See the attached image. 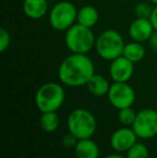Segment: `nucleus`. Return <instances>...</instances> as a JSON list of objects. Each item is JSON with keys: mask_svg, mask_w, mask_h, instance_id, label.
<instances>
[{"mask_svg": "<svg viewBox=\"0 0 157 158\" xmlns=\"http://www.w3.org/2000/svg\"><path fill=\"white\" fill-rule=\"evenodd\" d=\"M94 74L95 64L87 54L72 53L61 61L58 68V79L69 87L86 85Z\"/></svg>", "mask_w": 157, "mask_h": 158, "instance_id": "obj_1", "label": "nucleus"}, {"mask_svg": "<svg viewBox=\"0 0 157 158\" xmlns=\"http://www.w3.org/2000/svg\"><path fill=\"white\" fill-rule=\"evenodd\" d=\"M48 0H24L23 12L31 19H40L48 13Z\"/></svg>", "mask_w": 157, "mask_h": 158, "instance_id": "obj_12", "label": "nucleus"}, {"mask_svg": "<svg viewBox=\"0 0 157 158\" xmlns=\"http://www.w3.org/2000/svg\"><path fill=\"white\" fill-rule=\"evenodd\" d=\"M99 21V13L93 6H84L78 10L76 23L84 27L93 28Z\"/></svg>", "mask_w": 157, "mask_h": 158, "instance_id": "obj_14", "label": "nucleus"}, {"mask_svg": "<svg viewBox=\"0 0 157 158\" xmlns=\"http://www.w3.org/2000/svg\"><path fill=\"white\" fill-rule=\"evenodd\" d=\"M136 132L129 127H122L112 133L110 138V145L116 152H127L131 146L137 143Z\"/></svg>", "mask_w": 157, "mask_h": 158, "instance_id": "obj_9", "label": "nucleus"}, {"mask_svg": "<svg viewBox=\"0 0 157 158\" xmlns=\"http://www.w3.org/2000/svg\"><path fill=\"white\" fill-rule=\"evenodd\" d=\"M105 158H127L125 156H122L121 154H111V155H108Z\"/></svg>", "mask_w": 157, "mask_h": 158, "instance_id": "obj_25", "label": "nucleus"}, {"mask_svg": "<svg viewBox=\"0 0 157 158\" xmlns=\"http://www.w3.org/2000/svg\"><path fill=\"white\" fill-rule=\"evenodd\" d=\"M127 158H149V150L142 143H136L126 152Z\"/></svg>", "mask_w": 157, "mask_h": 158, "instance_id": "obj_19", "label": "nucleus"}, {"mask_svg": "<svg viewBox=\"0 0 157 158\" xmlns=\"http://www.w3.org/2000/svg\"><path fill=\"white\" fill-rule=\"evenodd\" d=\"M153 8L147 2H139L134 6V14L140 19H150L152 15Z\"/></svg>", "mask_w": 157, "mask_h": 158, "instance_id": "obj_20", "label": "nucleus"}, {"mask_svg": "<svg viewBox=\"0 0 157 158\" xmlns=\"http://www.w3.org/2000/svg\"><path fill=\"white\" fill-rule=\"evenodd\" d=\"M131 128L140 139L154 138L157 135V111L154 109L140 110L137 113Z\"/></svg>", "mask_w": 157, "mask_h": 158, "instance_id": "obj_7", "label": "nucleus"}, {"mask_svg": "<svg viewBox=\"0 0 157 158\" xmlns=\"http://www.w3.org/2000/svg\"><path fill=\"white\" fill-rule=\"evenodd\" d=\"M67 127L69 132L76 135L78 140L89 139L96 132V117L86 109H76L68 116Z\"/></svg>", "mask_w": 157, "mask_h": 158, "instance_id": "obj_4", "label": "nucleus"}, {"mask_svg": "<svg viewBox=\"0 0 157 158\" xmlns=\"http://www.w3.org/2000/svg\"><path fill=\"white\" fill-rule=\"evenodd\" d=\"M107 96L110 103L118 110L129 108L136 100V93L127 82H114Z\"/></svg>", "mask_w": 157, "mask_h": 158, "instance_id": "obj_8", "label": "nucleus"}, {"mask_svg": "<svg viewBox=\"0 0 157 158\" xmlns=\"http://www.w3.org/2000/svg\"><path fill=\"white\" fill-rule=\"evenodd\" d=\"M125 42L121 33L113 29H107L96 38L97 54L105 60L112 61L122 56L125 48Z\"/></svg>", "mask_w": 157, "mask_h": 158, "instance_id": "obj_5", "label": "nucleus"}, {"mask_svg": "<svg viewBox=\"0 0 157 158\" xmlns=\"http://www.w3.org/2000/svg\"><path fill=\"white\" fill-rule=\"evenodd\" d=\"M59 116L56 112H44L40 117V127L45 132H54L59 127Z\"/></svg>", "mask_w": 157, "mask_h": 158, "instance_id": "obj_17", "label": "nucleus"}, {"mask_svg": "<svg viewBox=\"0 0 157 158\" xmlns=\"http://www.w3.org/2000/svg\"><path fill=\"white\" fill-rule=\"evenodd\" d=\"M149 43L152 50L157 53V31L153 32V35H151V38H150V40H149Z\"/></svg>", "mask_w": 157, "mask_h": 158, "instance_id": "obj_23", "label": "nucleus"}, {"mask_svg": "<svg viewBox=\"0 0 157 158\" xmlns=\"http://www.w3.org/2000/svg\"><path fill=\"white\" fill-rule=\"evenodd\" d=\"M123 56L131 60L134 64L141 61L145 56V48L141 42L132 41L125 44Z\"/></svg>", "mask_w": 157, "mask_h": 158, "instance_id": "obj_16", "label": "nucleus"}, {"mask_svg": "<svg viewBox=\"0 0 157 158\" xmlns=\"http://www.w3.org/2000/svg\"><path fill=\"white\" fill-rule=\"evenodd\" d=\"M78 16V10L76 6L70 1H59L50 11V25L57 31H67L74 25Z\"/></svg>", "mask_w": 157, "mask_h": 158, "instance_id": "obj_6", "label": "nucleus"}, {"mask_svg": "<svg viewBox=\"0 0 157 158\" xmlns=\"http://www.w3.org/2000/svg\"><path fill=\"white\" fill-rule=\"evenodd\" d=\"M136 116H137V112L131 106L118 110V122L125 127H129L134 125Z\"/></svg>", "mask_w": 157, "mask_h": 158, "instance_id": "obj_18", "label": "nucleus"}, {"mask_svg": "<svg viewBox=\"0 0 157 158\" xmlns=\"http://www.w3.org/2000/svg\"><path fill=\"white\" fill-rule=\"evenodd\" d=\"M150 21H151L152 25H153L155 31H157V6H155L153 8V11H152V15L150 17Z\"/></svg>", "mask_w": 157, "mask_h": 158, "instance_id": "obj_24", "label": "nucleus"}, {"mask_svg": "<svg viewBox=\"0 0 157 158\" xmlns=\"http://www.w3.org/2000/svg\"><path fill=\"white\" fill-rule=\"evenodd\" d=\"M74 153L78 158H99V146L92 138L79 140L74 148Z\"/></svg>", "mask_w": 157, "mask_h": 158, "instance_id": "obj_13", "label": "nucleus"}, {"mask_svg": "<svg viewBox=\"0 0 157 158\" xmlns=\"http://www.w3.org/2000/svg\"><path fill=\"white\" fill-rule=\"evenodd\" d=\"M65 44L67 48L74 54H87L95 48L96 37L92 28L74 24L66 31Z\"/></svg>", "mask_w": 157, "mask_h": 158, "instance_id": "obj_3", "label": "nucleus"}, {"mask_svg": "<svg viewBox=\"0 0 157 158\" xmlns=\"http://www.w3.org/2000/svg\"><path fill=\"white\" fill-rule=\"evenodd\" d=\"M10 42H11L10 33H9L6 29L1 28L0 29V52L3 53L10 46Z\"/></svg>", "mask_w": 157, "mask_h": 158, "instance_id": "obj_21", "label": "nucleus"}, {"mask_svg": "<svg viewBox=\"0 0 157 158\" xmlns=\"http://www.w3.org/2000/svg\"><path fill=\"white\" fill-rule=\"evenodd\" d=\"M151 3H153V4H155V6H157V0H149Z\"/></svg>", "mask_w": 157, "mask_h": 158, "instance_id": "obj_26", "label": "nucleus"}, {"mask_svg": "<svg viewBox=\"0 0 157 158\" xmlns=\"http://www.w3.org/2000/svg\"><path fill=\"white\" fill-rule=\"evenodd\" d=\"M87 86L88 92L90 93L93 96H96V97H102V96L108 95L110 89V83L105 77L100 74H96L95 73L90 80L86 84Z\"/></svg>", "mask_w": 157, "mask_h": 158, "instance_id": "obj_15", "label": "nucleus"}, {"mask_svg": "<svg viewBox=\"0 0 157 158\" xmlns=\"http://www.w3.org/2000/svg\"><path fill=\"white\" fill-rule=\"evenodd\" d=\"M131 60L125 56H119L111 61L109 68V74L113 82H128L131 79L134 71V66Z\"/></svg>", "mask_w": 157, "mask_h": 158, "instance_id": "obj_10", "label": "nucleus"}, {"mask_svg": "<svg viewBox=\"0 0 157 158\" xmlns=\"http://www.w3.org/2000/svg\"><path fill=\"white\" fill-rule=\"evenodd\" d=\"M154 31H155V29H154L150 19L137 17L136 19L131 22L129 28H128V33H129L132 41L141 42V43L149 41Z\"/></svg>", "mask_w": 157, "mask_h": 158, "instance_id": "obj_11", "label": "nucleus"}, {"mask_svg": "<svg viewBox=\"0 0 157 158\" xmlns=\"http://www.w3.org/2000/svg\"><path fill=\"white\" fill-rule=\"evenodd\" d=\"M65 89L59 83L48 82L38 88L35 102L41 113L56 112L65 101Z\"/></svg>", "mask_w": 157, "mask_h": 158, "instance_id": "obj_2", "label": "nucleus"}, {"mask_svg": "<svg viewBox=\"0 0 157 158\" xmlns=\"http://www.w3.org/2000/svg\"><path fill=\"white\" fill-rule=\"evenodd\" d=\"M78 138L76 137V135H73L72 133H68V135H66L65 137L63 138V144L65 148H76V143H78Z\"/></svg>", "mask_w": 157, "mask_h": 158, "instance_id": "obj_22", "label": "nucleus"}]
</instances>
